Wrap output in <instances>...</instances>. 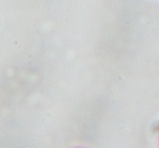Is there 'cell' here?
Listing matches in <instances>:
<instances>
[{"mask_svg":"<svg viewBox=\"0 0 159 148\" xmlns=\"http://www.w3.org/2000/svg\"><path fill=\"white\" fill-rule=\"evenodd\" d=\"M158 147H159V144H158Z\"/></svg>","mask_w":159,"mask_h":148,"instance_id":"1","label":"cell"}]
</instances>
